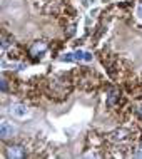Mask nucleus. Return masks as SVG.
<instances>
[{"label":"nucleus","mask_w":142,"mask_h":159,"mask_svg":"<svg viewBox=\"0 0 142 159\" xmlns=\"http://www.w3.org/2000/svg\"><path fill=\"white\" fill-rule=\"evenodd\" d=\"M45 49H47L45 44H42V42H40V44H35V45L32 47V54H33V55H37V54H38V55H44Z\"/></svg>","instance_id":"nucleus-4"},{"label":"nucleus","mask_w":142,"mask_h":159,"mask_svg":"<svg viewBox=\"0 0 142 159\" xmlns=\"http://www.w3.org/2000/svg\"><path fill=\"white\" fill-rule=\"evenodd\" d=\"M12 114H14L15 117H25V116L29 114V111L24 104H14L12 106Z\"/></svg>","instance_id":"nucleus-1"},{"label":"nucleus","mask_w":142,"mask_h":159,"mask_svg":"<svg viewBox=\"0 0 142 159\" xmlns=\"http://www.w3.org/2000/svg\"><path fill=\"white\" fill-rule=\"evenodd\" d=\"M0 134H2L3 139H7V137H10L14 134V127L10 126V124L7 122H2V126H0Z\"/></svg>","instance_id":"nucleus-2"},{"label":"nucleus","mask_w":142,"mask_h":159,"mask_svg":"<svg viewBox=\"0 0 142 159\" xmlns=\"http://www.w3.org/2000/svg\"><path fill=\"white\" fill-rule=\"evenodd\" d=\"M10 156L12 157H22L24 156L22 148H10Z\"/></svg>","instance_id":"nucleus-5"},{"label":"nucleus","mask_w":142,"mask_h":159,"mask_svg":"<svg viewBox=\"0 0 142 159\" xmlns=\"http://www.w3.org/2000/svg\"><path fill=\"white\" fill-rule=\"evenodd\" d=\"M60 61H64V62H74L75 61V55L74 54H65V55H62V57H60Z\"/></svg>","instance_id":"nucleus-6"},{"label":"nucleus","mask_w":142,"mask_h":159,"mask_svg":"<svg viewBox=\"0 0 142 159\" xmlns=\"http://www.w3.org/2000/svg\"><path fill=\"white\" fill-rule=\"evenodd\" d=\"M7 89H8V85H7V80L3 79V80H2V92H7Z\"/></svg>","instance_id":"nucleus-7"},{"label":"nucleus","mask_w":142,"mask_h":159,"mask_svg":"<svg viewBox=\"0 0 142 159\" xmlns=\"http://www.w3.org/2000/svg\"><path fill=\"white\" fill-rule=\"evenodd\" d=\"M74 55H75V61H85V62H90V61H92V54L84 52V50H77Z\"/></svg>","instance_id":"nucleus-3"}]
</instances>
